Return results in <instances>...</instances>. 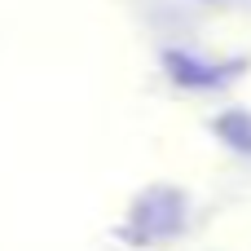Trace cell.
I'll list each match as a JSON object with an SVG mask.
<instances>
[{"instance_id":"6da1fadb","label":"cell","mask_w":251,"mask_h":251,"mask_svg":"<svg viewBox=\"0 0 251 251\" xmlns=\"http://www.w3.org/2000/svg\"><path fill=\"white\" fill-rule=\"evenodd\" d=\"M216 132H221L229 146L251 150V115H247V110H229V115H221V119H216Z\"/></svg>"}]
</instances>
